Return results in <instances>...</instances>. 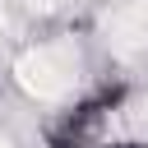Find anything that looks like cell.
Segmentation results:
<instances>
[{
	"instance_id": "1",
	"label": "cell",
	"mask_w": 148,
	"mask_h": 148,
	"mask_svg": "<svg viewBox=\"0 0 148 148\" xmlns=\"http://www.w3.org/2000/svg\"><path fill=\"white\" fill-rule=\"evenodd\" d=\"M125 92L130 88L116 79V83H102V88L74 97L69 106H60L46 120V130H42L46 148H102L106 130H111V120H116V111L125 102Z\"/></svg>"
},
{
	"instance_id": "2",
	"label": "cell",
	"mask_w": 148,
	"mask_h": 148,
	"mask_svg": "<svg viewBox=\"0 0 148 148\" xmlns=\"http://www.w3.org/2000/svg\"><path fill=\"white\" fill-rule=\"evenodd\" d=\"M102 148H148V139H106Z\"/></svg>"
}]
</instances>
